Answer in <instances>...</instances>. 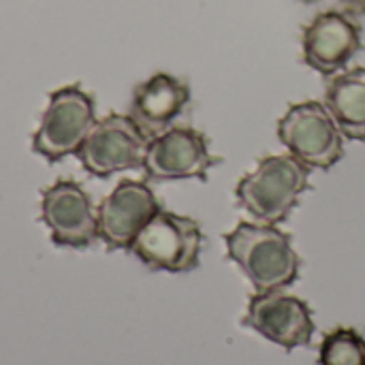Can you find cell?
Segmentation results:
<instances>
[{
    "label": "cell",
    "instance_id": "cell-9",
    "mask_svg": "<svg viewBox=\"0 0 365 365\" xmlns=\"http://www.w3.org/2000/svg\"><path fill=\"white\" fill-rule=\"evenodd\" d=\"M361 24L349 11H321L302 30V58L312 71L331 77L361 51Z\"/></svg>",
    "mask_w": 365,
    "mask_h": 365
},
{
    "label": "cell",
    "instance_id": "cell-1",
    "mask_svg": "<svg viewBox=\"0 0 365 365\" xmlns=\"http://www.w3.org/2000/svg\"><path fill=\"white\" fill-rule=\"evenodd\" d=\"M227 257L242 269L257 293L284 291L299 280L302 257L278 225L240 222L225 235Z\"/></svg>",
    "mask_w": 365,
    "mask_h": 365
},
{
    "label": "cell",
    "instance_id": "cell-16",
    "mask_svg": "<svg viewBox=\"0 0 365 365\" xmlns=\"http://www.w3.org/2000/svg\"><path fill=\"white\" fill-rule=\"evenodd\" d=\"M299 2H304V4H314V2H319V0H299Z\"/></svg>",
    "mask_w": 365,
    "mask_h": 365
},
{
    "label": "cell",
    "instance_id": "cell-5",
    "mask_svg": "<svg viewBox=\"0 0 365 365\" xmlns=\"http://www.w3.org/2000/svg\"><path fill=\"white\" fill-rule=\"evenodd\" d=\"M278 139L308 169H331L344 156V135L319 101L291 105L278 122Z\"/></svg>",
    "mask_w": 365,
    "mask_h": 365
},
{
    "label": "cell",
    "instance_id": "cell-6",
    "mask_svg": "<svg viewBox=\"0 0 365 365\" xmlns=\"http://www.w3.org/2000/svg\"><path fill=\"white\" fill-rule=\"evenodd\" d=\"M148 141L150 139L128 113H109L103 120H96L75 156L90 175L109 178L120 171L143 167Z\"/></svg>",
    "mask_w": 365,
    "mask_h": 365
},
{
    "label": "cell",
    "instance_id": "cell-2",
    "mask_svg": "<svg viewBox=\"0 0 365 365\" xmlns=\"http://www.w3.org/2000/svg\"><path fill=\"white\" fill-rule=\"evenodd\" d=\"M310 186V169L291 154H272L257 163L235 188V203L263 225H280L299 205Z\"/></svg>",
    "mask_w": 365,
    "mask_h": 365
},
{
    "label": "cell",
    "instance_id": "cell-7",
    "mask_svg": "<svg viewBox=\"0 0 365 365\" xmlns=\"http://www.w3.org/2000/svg\"><path fill=\"white\" fill-rule=\"evenodd\" d=\"M220 163L210 152L207 137L190 126H171L148 141L143 171L154 182L171 180H207L212 167Z\"/></svg>",
    "mask_w": 365,
    "mask_h": 365
},
{
    "label": "cell",
    "instance_id": "cell-10",
    "mask_svg": "<svg viewBox=\"0 0 365 365\" xmlns=\"http://www.w3.org/2000/svg\"><path fill=\"white\" fill-rule=\"evenodd\" d=\"M41 220L62 248H88L98 240V212L75 180H58L41 192Z\"/></svg>",
    "mask_w": 365,
    "mask_h": 365
},
{
    "label": "cell",
    "instance_id": "cell-3",
    "mask_svg": "<svg viewBox=\"0 0 365 365\" xmlns=\"http://www.w3.org/2000/svg\"><path fill=\"white\" fill-rule=\"evenodd\" d=\"M128 250L152 272L188 274L199 267L203 231L195 218L158 207Z\"/></svg>",
    "mask_w": 365,
    "mask_h": 365
},
{
    "label": "cell",
    "instance_id": "cell-15",
    "mask_svg": "<svg viewBox=\"0 0 365 365\" xmlns=\"http://www.w3.org/2000/svg\"><path fill=\"white\" fill-rule=\"evenodd\" d=\"M340 4L344 6V11H349L355 17L365 13V0H340Z\"/></svg>",
    "mask_w": 365,
    "mask_h": 365
},
{
    "label": "cell",
    "instance_id": "cell-14",
    "mask_svg": "<svg viewBox=\"0 0 365 365\" xmlns=\"http://www.w3.org/2000/svg\"><path fill=\"white\" fill-rule=\"evenodd\" d=\"M319 365H365V338L355 327H336L325 334Z\"/></svg>",
    "mask_w": 365,
    "mask_h": 365
},
{
    "label": "cell",
    "instance_id": "cell-11",
    "mask_svg": "<svg viewBox=\"0 0 365 365\" xmlns=\"http://www.w3.org/2000/svg\"><path fill=\"white\" fill-rule=\"evenodd\" d=\"M160 203L145 182L122 180L96 207L98 240L107 250H128Z\"/></svg>",
    "mask_w": 365,
    "mask_h": 365
},
{
    "label": "cell",
    "instance_id": "cell-8",
    "mask_svg": "<svg viewBox=\"0 0 365 365\" xmlns=\"http://www.w3.org/2000/svg\"><path fill=\"white\" fill-rule=\"evenodd\" d=\"M242 325L287 353L310 346L317 329L310 306L284 291L255 293L248 299Z\"/></svg>",
    "mask_w": 365,
    "mask_h": 365
},
{
    "label": "cell",
    "instance_id": "cell-13",
    "mask_svg": "<svg viewBox=\"0 0 365 365\" xmlns=\"http://www.w3.org/2000/svg\"><path fill=\"white\" fill-rule=\"evenodd\" d=\"M325 107L346 139L365 143V66L331 75L325 88Z\"/></svg>",
    "mask_w": 365,
    "mask_h": 365
},
{
    "label": "cell",
    "instance_id": "cell-4",
    "mask_svg": "<svg viewBox=\"0 0 365 365\" xmlns=\"http://www.w3.org/2000/svg\"><path fill=\"white\" fill-rule=\"evenodd\" d=\"M94 107V96L79 83L53 90L32 137V150L49 163L77 154L96 124Z\"/></svg>",
    "mask_w": 365,
    "mask_h": 365
},
{
    "label": "cell",
    "instance_id": "cell-12",
    "mask_svg": "<svg viewBox=\"0 0 365 365\" xmlns=\"http://www.w3.org/2000/svg\"><path fill=\"white\" fill-rule=\"evenodd\" d=\"M188 105L190 86L184 79L169 73H154L135 86L128 118L148 139H154L175 126Z\"/></svg>",
    "mask_w": 365,
    "mask_h": 365
}]
</instances>
